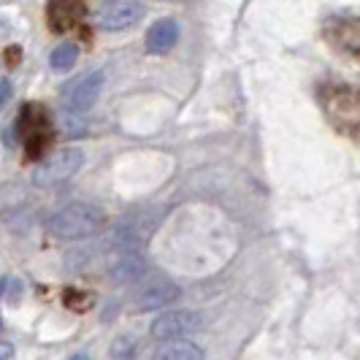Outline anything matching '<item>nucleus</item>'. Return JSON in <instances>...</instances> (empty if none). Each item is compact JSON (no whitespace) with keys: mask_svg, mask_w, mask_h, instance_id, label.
<instances>
[{"mask_svg":"<svg viewBox=\"0 0 360 360\" xmlns=\"http://www.w3.org/2000/svg\"><path fill=\"white\" fill-rule=\"evenodd\" d=\"M46 17H49V25H52L54 33H65L84 17V6L76 3V0H57L46 8Z\"/></svg>","mask_w":360,"mask_h":360,"instance_id":"9","label":"nucleus"},{"mask_svg":"<svg viewBox=\"0 0 360 360\" xmlns=\"http://www.w3.org/2000/svg\"><path fill=\"white\" fill-rule=\"evenodd\" d=\"M101 90H103V71H92L87 76L71 82V84H65L63 103L73 114H84V111H90L95 106V101L101 98Z\"/></svg>","mask_w":360,"mask_h":360,"instance_id":"6","label":"nucleus"},{"mask_svg":"<svg viewBox=\"0 0 360 360\" xmlns=\"http://www.w3.org/2000/svg\"><path fill=\"white\" fill-rule=\"evenodd\" d=\"M179 41V25L176 19H158L146 33V49L152 54L171 52Z\"/></svg>","mask_w":360,"mask_h":360,"instance_id":"8","label":"nucleus"},{"mask_svg":"<svg viewBox=\"0 0 360 360\" xmlns=\"http://www.w3.org/2000/svg\"><path fill=\"white\" fill-rule=\"evenodd\" d=\"M68 360H90V355H87V352H76V355H71Z\"/></svg>","mask_w":360,"mask_h":360,"instance_id":"16","label":"nucleus"},{"mask_svg":"<svg viewBox=\"0 0 360 360\" xmlns=\"http://www.w3.org/2000/svg\"><path fill=\"white\" fill-rule=\"evenodd\" d=\"M11 355H14V347L8 342H0V360H8Z\"/></svg>","mask_w":360,"mask_h":360,"instance_id":"15","label":"nucleus"},{"mask_svg":"<svg viewBox=\"0 0 360 360\" xmlns=\"http://www.w3.org/2000/svg\"><path fill=\"white\" fill-rule=\"evenodd\" d=\"M144 17V3L139 0H114V3H106L95 11V25L101 30H127L133 27L139 19Z\"/></svg>","mask_w":360,"mask_h":360,"instance_id":"5","label":"nucleus"},{"mask_svg":"<svg viewBox=\"0 0 360 360\" xmlns=\"http://www.w3.org/2000/svg\"><path fill=\"white\" fill-rule=\"evenodd\" d=\"M11 92H14L11 82H8V79H0V111H3V108H6V103L11 101Z\"/></svg>","mask_w":360,"mask_h":360,"instance_id":"14","label":"nucleus"},{"mask_svg":"<svg viewBox=\"0 0 360 360\" xmlns=\"http://www.w3.org/2000/svg\"><path fill=\"white\" fill-rule=\"evenodd\" d=\"M200 328H203V320H200L198 311H193V309H171V311H162L160 317L152 323V336L168 344L187 339V336L198 333Z\"/></svg>","mask_w":360,"mask_h":360,"instance_id":"3","label":"nucleus"},{"mask_svg":"<svg viewBox=\"0 0 360 360\" xmlns=\"http://www.w3.org/2000/svg\"><path fill=\"white\" fill-rule=\"evenodd\" d=\"M155 360H203V349L190 342H168L155 352Z\"/></svg>","mask_w":360,"mask_h":360,"instance_id":"11","label":"nucleus"},{"mask_svg":"<svg viewBox=\"0 0 360 360\" xmlns=\"http://www.w3.org/2000/svg\"><path fill=\"white\" fill-rule=\"evenodd\" d=\"M146 271V260L139 252H122L111 263V279L114 282H136Z\"/></svg>","mask_w":360,"mask_h":360,"instance_id":"10","label":"nucleus"},{"mask_svg":"<svg viewBox=\"0 0 360 360\" xmlns=\"http://www.w3.org/2000/svg\"><path fill=\"white\" fill-rule=\"evenodd\" d=\"M130 352H133V347H130L127 339H117V342H114V349H111L114 358H127Z\"/></svg>","mask_w":360,"mask_h":360,"instance_id":"13","label":"nucleus"},{"mask_svg":"<svg viewBox=\"0 0 360 360\" xmlns=\"http://www.w3.org/2000/svg\"><path fill=\"white\" fill-rule=\"evenodd\" d=\"M106 222V214L101 206L87 203V200H76L68 203L65 209H60L49 222V233L63 241H82L87 236H95Z\"/></svg>","mask_w":360,"mask_h":360,"instance_id":"1","label":"nucleus"},{"mask_svg":"<svg viewBox=\"0 0 360 360\" xmlns=\"http://www.w3.org/2000/svg\"><path fill=\"white\" fill-rule=\"evenodd\" d=\"M19 127H22V139L27 146V158H38L49 141H52V125L44 106H25L22 117H19Z\"/></svg>","mask_w":360,"mask_h":360,"instance_id":"4","label":"nucleus"},{"mask_svg":"<svg viewBox=\"0 0 360 360\" xmlns=\"http://www.w3.org/2000/svg\"><path fill=\"white\" fill-rule=\"evenodd\" d=\"M76 57H79V46L71 44V41H65V44H60L52 52L49 65H52V71H68L73 63H76Z\"/></svg>","mask_w":360,"mask_h":360,"instance_id":"12","label":"nucleus"},{"mask_svg":"<svg viewBox=\"0 0 360 360\" xmlns=\"http://www.w3.org/2000/svg\"><path fill=\"white\" fill-rule=\"evenodd\" d=\"M82 165H84V152H82V149H73V146L60 149V152L49 155V158L33 171V184H36V187H57V184H63V181L73 179Z\"/></svg>","mask_w":360,"mask_h":360,"instance_id":"2","label":"nucleus"},{"mask_svg":"<svg viewBox=\"0 0 360 360\" xmlns=\"http://www.w3.org/2000/svg\"><path fill=\"white\" fill-rule=\"evenodd\" d=\"M6 290V279H0V292ZM0 328H3V320H0Z\"/></svg>","mask_w":360,"mask_h":360,"instance_id":"17","label":"nucleus"},{"mask_svg":"<svg viewBox=\"0 0 360 360\" xmlns=\"http://www.w3.org/2000/svg\"><path fill=\"white\" fill-rule=\"evenodd\" d=\"M181 295L179 285H174V282H168V279H158V282H152V285H146L141 290V295H139V309H162L168 307V304H176Z\"/></svg>","mask_w":360,"mask_h":360,"instance_id":"7","label":"nucleus"}]
</instances>
